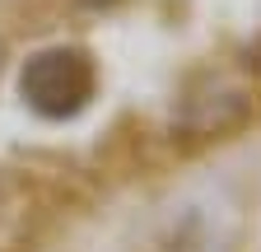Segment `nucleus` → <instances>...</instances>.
<instances>
[{
	"mask_svg": "<svg viewBox=\"0 0 261 252\" xmlns=\"http://www.w3.org/2000/svg\"><path fill=\"white\" fill-rule=\"evenodd\" d=\"M84 5H93V10H103V5H117V0H84Z\"/></svg>",
	"mask_w": 261,
	"mask_h": 252,
	"instance_id": "2",
	"label": "nucleus"
},
{
	"mask_svg": "<svg viewBox=\"0 0 261 252\" xmlns=\"http://www.w3.org/2000/svg\"><path fill=\"white\" fill-rule=\"evenodd\" d=\"M0 61H5V42H0Z\"/></svg>",
	"mask_w": 261,
	"mask_h": 252,
	"instance_id": "3",
	"label": "nucleus"
},
{
	"mask_svg": "<svg viewBox=\"0 0 261 252\" xmlns=\"http://www.w3.org/2000/svg\"><path fill=\"white\" fill-rule=\"evenodd\" d=\"M98 89V70H93V56L84 47H42L23 61L19 70V98L47 117V121H70L89 108Z\"/></svg>",
	"mask_w": 261,
	"mask_h": 252,
	"instance_id": "1",
	"label": "nucleus"
}]
</instances>
